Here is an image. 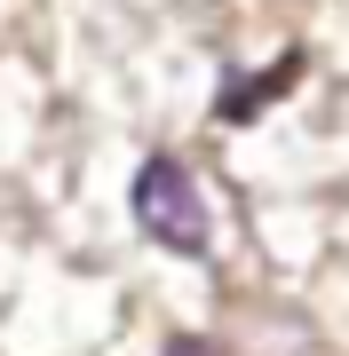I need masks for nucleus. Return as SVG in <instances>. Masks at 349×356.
Here are the masks:
<instances>
[{
	"mask_svg": "<svg viewBox=\"0 0 349 356\" xmlns=\"http://www.w3.org/2000/svg\"><path fill=\"white\" fill-rule=\"evenodd\" d=\"M135 222L151 229L167 254H207V198H199L191 166L143 159V175H135Z\"/></svg>",
	"mask_w": 349,
	"mask_h": 356,
	"instance_id": "obj_1",
	"label": "nucleus"
},
{
	"mask_svg": "<svg viewBox=\"0 0 349 356\" xmlns=\"http://www.w3.org/2000/svg\"><path fill=\"white\" fill-rule=\"evenodd\" d=\"M294 79H302V48H286V56H278L270 72H254V79H238V88H222V95H215V119H231V127H246V119H254L262 103H278L286 88H294Z\"/></svg>",
	"mask_w": 349,
	"mask_h": 356,
	"instance_id": "obj_2",
	"label": "nucleus"
},
{
	"mask_svg": "<svg viewBox=\"0 0 349 356\" xmlns=\"http://www.w3.org/2000/svg\"><path fill=\"white\" fill-rule=\"evenodd\" d=\"M167 356H215V348H207V341H191V332H183V341H175Z\"/></svg>",
	"mask_w": 349,
	"mask_h": 356,
	"instance_id": "obj_3",
	"label": "nucleus"
}]
</instances>
